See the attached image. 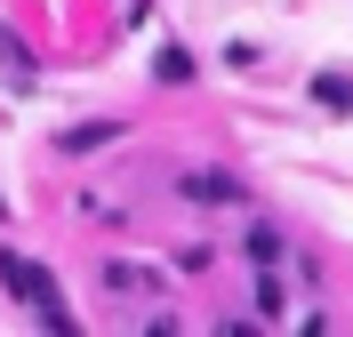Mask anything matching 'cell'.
I'll list each match as a JSON object with an SVG mask.
<instances>
[{
  "instance_id": "obj_1",
  "label": "cell",
  "mask_w": 353,
  "mask_h": 337,
  "mask_svg": "<svg viewBox=\"0 0 353 337\" xmlns=\"http://www.w3.org/2000/svg\"><path fill=\"white\" fill-rule=\"evenodd\" d=\"M0 281L41 314V329H57V337H72L81 321H72V305H65V289H57V273H41L32 257H17V249H0Z\"/></svg>"
},
{
  "instance_id": "obj_7",
  "label": "cell",
  "mask_w": 353,
  "mask_h": 337,
  "mask_svg": "<svg viewBox=\"0 0 353 337\" xmlns=\"http://www.w3.org/2000/svg\"><path fill=\"white\" fill-rule=\"evenodd\" d=\"M257 314H281V281H273V265H257Z\"/></svg>"
},
{
  "instance_id": "obj_2",
  "label": "cell",
  "mask_w": 353,
  "mask_h": 337,
  "mask_svg": "<svg viewBox=\"0 0 353 337\" xmlns=\"http://www.w3.org/2000/svg\"><path fill=\"white\" fill-rule=\"evenodd\" d=\"M176 193H185V201L225 209V201H241V177H233V169H185V177H176Z\"/></svg>"
},
{
  "instance_id": "obj_4",
  "label": "cell",
  "mask_w": 353,
  "mask_h": 337,
  "mask_svg": "<svg viewBox=\"0 0 353 337\" xmlns=\"http://www.w3.org/2000/svg\"><path fill=\"white\" fill-rule=\"evenodd\" d=\"M313 105H330V112H353V72H313Z\"/></svg>"
},
{
  "instance_id": "obj_6",
  "label": "cell",
  "mask_w": 353,
  "mask_h": 337,
  "mask_svg": "<svg viewBox=\"0 0 353 337\" xmlns=\"http://www.w3.org/2000/svg\"><path fill=\"white\" fill-rule=\"evenodd\" d=\"M153 72H161V81H185V72H193V57H185V48H161Z\"/></svg>"
},
{
  "instance_id": "obj_3",
  "label": "cell",
  "mask_w": 353,
  "mask_h": 337,
  "mask_svg": "<svg viewBox=\"0 0 353 337\" xmlns=\"http://www.w3.org/2000/svg\"><path fill=\"white\" fill-rule=\"evenodd\" d=\"M112 136H121V121H81V129H65L57 145H65V153H97V145H112Z\"/></svg>"
},
{
  "instance_id": "obj_5",
  "label": "cell",
  "mask_w": 353,
  "mask_h": 337,
  "mask_svg": "<svg viewBox=\"0 0 353 337\" xmlns=\"http://www.w3.org/2000/svg\"><path fill=\"white\" fill-rule=\"evenodd\" d=\"M249 265H281V233H273V225H249Z\"/></svg>"
}]
</instances>
